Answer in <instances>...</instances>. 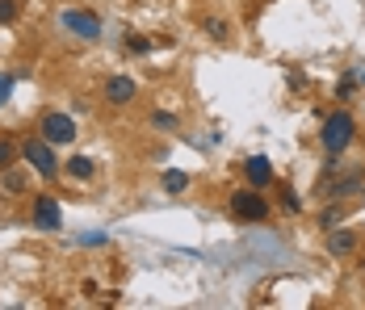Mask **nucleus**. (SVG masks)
<instances>
[{
    "label": "nucleus",
    "instance_id": "nucleus-3",
    "mask_svg": "<svg viewBox=\"0 0 365 310\" xmlns=\"http://www.w3.org/2000/svg\"><path fill=\"white\" fill-rule=\"evenodd\" d=\"M353 138H357V118L349 109H331L324 118V126H319V151L324 155H344L353 147Z\"/></svg>",
    "mask_w": 365,
    "mask_h": 310
},
{
    "label": "nucleus",
    "instance_id": "nucleus-11",
    "mask_svg": "<svg viewBox=\"0 0 365 310\" xmlns=\"http://www.w3.org/2000/svg\"><path fill=\"white\" fill-rule=\"evenodd\" d=\"M63 172L84 185V180H93V176H97V160H93V155H72V160H63Z\"/></svg>",
    "mask_w": 365,
    "mask_h": 310
},
{
    "label": "nucleus",
    "instance_id": "nucleus-5",
    "mask_svg": "<svg viewBox=\"0 0 365 310\" xmlns=\"http://www.w3.org/2000/svg\"><path fill=\"white\" fill-rule=\"evenodd\" d=\"M55 26H59L63 34L80 38V42H101V34H106L101 13H93V9H84V4H68V9H59V13H55Z\"/></svg>",
    "mask_w": 365,
    "mask_h": 310
},
{
    "label": "nucleus",
    "instance_id": "nucleus-21",
    "mask_svg": "<svg viewBox=\"0 0 365 310\" xmlns=\"http://www.w3.org/2000/svg\"><path fill=\"white\" fill-rule=\"evenodd\" d=\"M151 46H155L151 38H143V34H126V51H130V55H151Z\"/></svg>",
    "mask_w": 365,
    "mask_h": 310
},
{
    "label": "nucleus",
    "instance_id": "nucleus-9",
    "mask_svg": "<svg viewBox=\"0 0 365 310\" xmlns=\"http://www.w3.org/2000/svg\"><path fill=\"white\" fill-rule=\"evenodd\" d=\"M357 247H361V235L353 227H344V222L324 231V252H328L331 260H349V256H357Z\"/></svg>",
    "mask_w": 365,
    "mask_h": 310
},
{
    "label": "nucleus",
    "instance_id": "nucleus-10",
    "mask_svg": "<svg viewBox=\"0 0 365 310\" xmlns=\"http://www.w3.org/2000/svg\"><path fill=\"white\" fill-rule=\"evenodd\" d=\"M244 185H252V189H273L277 185V168H273V160L269 155H248L244 160Z\"/></svg>",
    "mask_w": 365,
    "mask_h": 310
},
{
    "label": "nucleus",
    "instance_id": "nucleus-1",
    "mask_svg": "<svg viewBox=\"0 0 365 310\" xmlns=\"http://www.w3.org/2000/svg\"><path fill=\"white\" fill-rule=\"evenodd\" d=\"M315 193L324 202H349V197L365 193V164H344L340 155H324V172H319Z\"/></svg>",
    "mask_w": 365,
    "mask_h": 310
},
{
    "label": "nucleus",
    "instance_id": "nucleus-19",
    "mask_svg": "<svg viewBox=\"0 0 365 310\" xmlns=\"http://www.w3.org/2000/svg\"><path fill=\"white\" fill-rule=\"evenodd\" d=\"M277 193H282V210H286V214H302V197H298V189L282 185Z\"/></svg>",
    "mask_w": 365,
    "mask_h": 310
},
{
    "label": "nucleus",
    "instance_id": "nucleus-15",
    "mask_svg": "<svg viewBox=\"0 0 365 310\" xmlns=\"http://www.w3.org/2000/svg\"><path fill=\"white\" fill-rule=\"evenodd\" d=\"M202 34L210 38V42H231V21L227 17H202Z\"/></svg>",
    "mask_w": 365,
    "mask_h": 310
},
{
    "label": "nucleus",
    "instance_id": "nucleus-4",
    "mask_svg": "<svg viewBox=\"0 0 365 310\" xmlns=\"http://www.w3.org/2000/svg\"><path fill=\"white\" fill-rule=\"evenodd\" d=\"M227 214L235 218V222H269V214H273V202H269V193L264 189H252V185H244V189H235L231 197H227Z\"/></svg>",
    "mask_w": 365,
    "mask_h": 310
},
{
    "label": "nucleus",
    "instance_id": "nucleus-18",
    "mask_svg": "<svg viewBox=\"0 0 365 310\" xmlns=\"http://www.w3.org/2000/svg\"><path fill=\"white\" fill-rule=\"evenodd\" d=\"M0 189H4V197H17V193H26V172H17V168L0 172Z\"/></svg>",
    "mask_w": 365,
    "mask_h": 310
},
{
    "label": "nucleus",
    "instance_id": "nucleus-8",
    "mask_svg": "<svg viewBox=\"0 0 365 310\" xmlns=\"http://www.w3.org/2000/svg\"><path fill=\"white\" fill-rule=\"evenodd\" d=\"M135 97H139V80L126 76V71H118V76H110V80L101 84V101L110 105V109H126Z\"/></svg>",
    "mask_w": 365,
    "mask_h": 310
},
{
    "label": "nucleus",
    "instance_id": "nucleus-24",
    "mask_svg": "<svg viewBox=\"0 0 365 310\" xmlns=\"http://www.w3.org/2000/svg\"><path fill=\"white\" fill-rule=\"evenodd\" d=\"M361 197H365V193H361Z\"/></svg>",
    "mask_w": 365,
    "mask_h": 310
},
{
    "label": "nucleus",
    "instance_id": "nucleus-16",
    "mask_svg": "<svg viewBox=\"0 0 365 310\" xmlns=\"http://www.w3.org/2000/svg\"><path fill=\"white\" fill-rule=\"evenodd\" d=\"M147 126H155L160 135H173V130L181 126V118H177V113H168V109H151V113H147Z\"/></svg>",
    "mask_w": 365,
    "mask_h": 310
},
{
    "label": "nucleus",
    "instance_id": "nucleus-20",
    "mask_svg": "<svg viewBox=\"0 0 365 310\" xmlns=\"http://www.w3.org/2000/svg\"><path fill=\"white\" fill-rule=\"evenodd\" d=\"M21 17V0H0V26H13Z\"/></svg>",
    "mask_w": 365,
    "mask_h": 310
},
{
    "label": "nucleus",
    "instance_id": "nucleus-14",
    "mask_svg": "<svg viewBox=\"0 0 365 310\" xmlns=\"http://www.w3.org/2000/svg\"><path fill=\"white\" fill-rule=\"evenodd\" d=\"M160 189H164L168 197H181L185 189H189V172H181V168H164V176H160Z\"/></svg>",
    "mask_w": 365,
    "mask_h": 310
},
{
    "label": "nucleus",
    "instance_id": "nucleus-13",
    "mask_svg": "<svg viewBox=\"0 0 365 310\" xmlns=\"http://www.w3.org/2000/svg\"><path fill=\"white\" fill-rule=\"evenodd\" d=\"M344 218H349V206H344V202H324L319 218H315V227H319V231H331V227H340Z\"/></svg>",
    "mask_w": 365,
    "mask_h": 310
},
{
    "label": "nucleus",
    "instance_id": "nucleus-12",
    "mask_svg": "<svg viewBox=\"0 0 365 310\" xmlns=\"http://www.w3.org/2000/svg\"><path fill=\"white\" fill-rule=\"evenodd\" d=\"M357 93H361V71L349 68L344 76H340V80H336V93H331V97H336L340 105H349L353 97H357Z\"/></svg>",
    "mask_w": 365,
    "mask_h": 310
},
{
    "label": "nucleus",
    "instance_id": "nucleus-6",
    "mask_svg": "<svg viewBox=\"0 0 365 310\" xmlns=\"http://www.w3.org/2000/svg\"><path fill=\"white\" fill-rule=\"evenodd\" d=\"M38 135L46 138L51 147H72L76 138H80V126H76L72 113H63V109H46V113H38Z\"/></svg>",
    "mask_w": 365,
    "mask_h": 310
},
{
    "label": "nucleus",
    "instance_id": "nucleus-22",
    "mask_svg": "<svg viewBox=\"0 0 365 310\" xmlns=\"http://www.w3.org/2000/svg\"><path fill=\"white\" fill-rule=\"evenodd\" d=\"M13 84H17V76H13V71H0V105L9 101V93H13Z\"/></svg>",
    "mask_w": 365,
    "mask_h": 310
},
{
    "label": "nucleus",
    "instance_id": "nucleus-7",
    "mask_svg": "<svg viewBox=\"0 0 365 310\" xmlns=\"http://www.w3.org/2000/svg\"><path fill=\"white\" fill-rule=\"evenodd\" d=\"M30 227L34 231H63V206H59V197L55 193H38L34 202H30Z\"/></svg>",
    "mask_w": 365,
    "mask_h": 310
},
{
    "label": "nucleus",
    "instance_id": "nucleus-17",
    "mask_svg": "<svg viewBox=\"0 0 365 310\" xmlns=\"http://www.w3.org/2000/svg\"><path fill=\"white\" fill-rule=\"evenodd\" d=\"M17 160H21V147H17V138L0 135V172H9V168H17Z\"/></svg>",
    "mask_w": 365,
    "mask_h": 310
},
{
    "label": "nucleus",
    "instance_id": "nucleus-23",
    "mask_svg": "<svg viewBox=\"0 0 365 310\" xmlns=\"http://www.w3.org/2000/svg\"><path fill=\"white\" fill-rule=\"evenodd\" d=\"M361 88H365V71H361Z\"/></svg>",
    "mask_w": 365,
    "mask_h": 310
},
{
    "label": "nucleus",
    "instance_id": "nucleus-2",
    "mask_svg": "<svg viewBox=\"0 0 365 310\" xmlns=\"http://www.w3.org/2000/svg\"><path fill=\"white\" fill-rule=\"evenodd\" d=\"M17 147H21V164H26L38 180H46V185L59 180V172H63V164H59V147H51L38 130L34 135H26V138H17Z\"/></svg>",
    "mask_w": 365,
    "mask_h": 310
}]
</instances>
